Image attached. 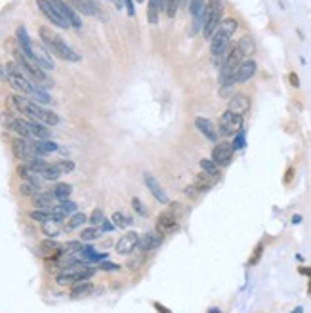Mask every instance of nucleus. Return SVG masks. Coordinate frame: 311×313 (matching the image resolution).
I'll use <instances>...</instances> for the list:
<instances>
[{"instance_id":"c85d7f7f","label":"nucleus","mask_w":311,"mask_h":313,"mask_svg":"<svg viewBox=\"0 0 311 313\" xmlns=\"http://www.w3.org/2000/svg\"><path fill=\"white\" fill-rule=\"evenodd\" d=\"M159 13H161L159 0H149V4H147V19H149L151 25H157V23H159Z\"/></svg>"},{"instance_id":"79ce46f5","label":"nucleus","mask_w":311,"mask_h":313,"mask_svg":"<svg viewBox=\"0 0 311 313\" xmlns=\"http://www.w3.org/2000/svg\"><path fill=\"white\" fill-rule=\"evenodd\" d=\"M82 249V245L78 243V241H69L65 247H63V252H67V254H76V252H80Z\"/></svg>"},{"instance_id":"3c124183","label":"nucleus","mask_w":311,"mask_h":313,"mask_svg":"<svg viewBox=\"0 0 311 313\" xmlns=\"http://www.w3.org/2000/svg\"><path fill=\"white\" fill-rule=\"evenodd\" d=\"M159 6H161V12L168 10V0H159Z\"/></svg>"},{"instance_id":"de8ad7c7","label":"nucleus","mask_w":311,"mask_h":313,"mask_svg":"<svg viewBox=\"0 0 311 313\" xmlns=\"http://www.w3.org/2000/svg\"><path fill=\"white\" fill-rule=\"evenodd\" d=\"M124 6H126V12H128V15H130V17H134L136 10H134V4H132V0H124Z\"/></svg>"},{"instance_id":"f3484780","label":"nucleus","mask_w":311,"mask_h":313,"mask_svg":"<svg viewBox=\"0 0 311 313\" xmlns=\"http://www.w3.org/2000/svg\"><path fill=\"white\" fill-rule=\"evenodd\" d=\"M137 241H139V235H137L136 231H128V233H124L123 237L117 241L115 250L119 252V254H123V256H128V254H132V252L136 250Z\"/></svg>"},{"instance_id":"c756f323","label":"nucleus","mask_w":311,"mask_h":313,"mask_svg":"<svg viewBox=\"0 0 311 313\" xmlns=\"http://www.w3.org/2000/svg\"><path fill=\"white\" fill-rule=\"evenodd\" d=\"M237 44H239V48L243 50L245 58H247V56H250V54H254V50H256V42H254V38L250 37V35H245V37L241 38Z\"/></svg>"},{"instance_id":"09e8293b","label":"nucleus","mask_w":311,"mask_h":313,"mask_svg":"<svg viewBox=\"0 0 311 313\" xmlns=\"http://www.w3.org/2000/svg\"><path fill=\"white\" fill-rule=\"evenodd\" d=\"M153 308H155L159 313H172L168 308H166V306H162V304H159V302H155V304H153Z\"/></svg>"},{"instance_id":"58836bf2","label":"nucleus","mask_w":311,"mask_h":313,"mask_svg":"<svg viewBox=\"0 0 311 313\" xmlns=\"http://www.w3.org/2000/svg\"><path fill=\"white\" fill-rule=\"evenodd\" d=\"M101 237V231L98 227H86V229H82V233H80V239L82 241H96V239Z\"/></svg>"},{"instance_id":"9d476101","label":"nucleus","mask_w":311,"mask_h":313,"mask_svg":"<svg viewBox=\"0 0 311 313\" xmlns=\"http://www.w3.org/2000/svg\"><path fill=\"white\" fill-rule=\"evenodd\" d=\"M37 6H38V10L44 13V17L50 21L52 25L60 27V29H69V27H71L65 19H63V15L58 12V8L52 4L50 0H37Z\"/></svg>"},{"instance_id":"473e14b6","label":"nucleus","mask_w":311,"mask_h":313,"mask_svg":"<svg viewBox=\"0 0 311 313\" xmlns=\"http://www.w3.org/2000/svg\"><path fill=\"white\" fill-rule=\"evenodd\" d=\"M86 220H88L86 214L75 212L71 218H69V222H67V229H76V227L84 226V224H86Z\"/></svg>"},{"instance_id":"4d7b16f0","label":"nucleus","mask_w":311,"mask_h":313,"mask_svg":"<svg viewBox=\"0 0 311 313\" xmlns=\"http://www.w3.org/2000/svg\"><path fill=\"white\" fill-rule=\"evenodd\" d=\"M292 222H294V224H300V222H302V216H298V214H296V216H294V220H292Z\"/></svg>"},{"instance_id":"b1692460","label":"nucleus","mask_w":311,"mask_h":313,"mask_svg":"<svg viewBox=\"0 0 311 313\" xmlns=\"http://www.w3.org/2000/svg\"><path fill=\"white\" fill-rule=\"evenodd\" d=\"M17 176L23 180V182H31V184H35V186H38L40 188V182H42V178L29 166V164H19L17 166Z\"/></svg>"},{"instance_id":"4c0bfd02","label":"nucleus","mask_w":311,"mask_h":313,"mask_svg":"<svg viewBox=\"0 0 311 313\" xmlns=\"http://www.w3.org/2000/svg\"><path fill=\"white\" fill-rule=\"evenodd\" d=\"M19 191H21V195H25V197H31V199H33L38 191H40V188L35 186V184H31V182H21Z\"/></svg>"},{"instance_id":"49530a36","label":"nucleus","mask_w":311,"mask_h":313,"mask_svg":"<svg viewBox=\"0 0 311 313\" xmlns=\"http://www.w3.org/2000/svg\"><path fill=\"white\" fill-rule=\"evenodd\" d=\"M100 269H105V271H113V269H119V265L113 262H101Z\"/></svg>"},{"instance_id":"2eb2a0df","label":"nucleus","mask_w":311,"mask_h":313,"mask_svg":"<svg viewBox=\"0 0 311 313\" xmlns=\"http://www.w3.org/2000/svg\"><path fill=\"white\" fill-rule=\"evenodd\" d=\"M143 182H145V186H147V189H149V193L153 195V199L157 200V202H161V204H168V202H170L168 193L162 189V186L159 184V180L151 174V172H143Z\"/></svg>"},{"instance_id":"1a4fd4ad","label":"nucleus","mask_w":311,"mask_h":313,"mask_svg":"<svg viewBox=\"0 0 311 313\" xmlns=\"http://www.w3.org/2000/svg\"><path fill=\"white\" fill-rule=\"evenodd\" d=\"M204 8L206 0H189V13H191V35L195 37L204 25Z\"/></svg>"},{"instance_id":"393cba45","label":"nucleus","mask_w":311,"mask_h":313,"mask_svg":"<svg viewBox=\"0 0 311 313\" xmlns=\"http://www.w3.org/2000/svg\"><path fill=\"white\" fill-rule=\"evenodd\" d=\"M94 292V285L90 281H80L71 287V298H84Z\"/></svg>"},{"instance_id":"423d86ee","label":"nucleus","mask_w":311,"mask_h":313,"mask_svg":"<svg viewBox=\"0 0 311 313\" xmlns=\"http://www.w3.org/2000/svg\"><path fill=\"white\" fill-rule=\"evenodd\" d=\"M243 130V117L241 115L231 113L229 109L222 113L220 117V126H218V136H224V138H229V136H235Z\"/></svg>"},{"instance_id":"7c9ffc66","label":"nucleus","mask_w":311,"mask_h":313,"mask_svg":"<svg viewBox=\"0 0 311 313\" xmlns=\"http://www.w3.org/2000/svg\"><path fill=\"white\" fill-rule=\"evenodd\" d=\"M111 220L115 227H128L132 224V216H128L124 212H113Z\"/></svg>"},{"instance_id":"6e6d98bb","label":"nucleus","mask_w":311,"mask_h":313,"mask_svg":"<svg viewBox=\"0 0 311 313\" xmlns=\"http://www.w3.org/2000/svg\"><path fill=\"white\" fill-rule=\"evenodd\" d=\"M113 2H115L117 8H123V6H124V0H113Z\"/></svg>"},{"instance_id":"052dcab7","label":"nucleus","mask_w":311,"mask_h":313,"mask_svg":"<svg viewBox=\"0 0 311 313\" xmlns=\"http://www.w3.org/2000/svg\"><path fill=\"white\" fill-rule=\"evenodd\" d=\"M136 2H139V4H141V2H143V0H136Z\"/></svg>"},{"instance_id":"cd10ccee","label":"nucleus","mask_w":311,"mask_h":313,"mask_svg":"<svg viewBox=\"0 0 311 313\" xmlns=\"http://www.w3.org/2000/svg\"><path fill=\"white\" fill-rule=\"evenodd\" d=\"M40 226H42V233H44L48 239L58 237V235L62 233V226H60V222L48 220V222H44V224H40Z\"/></svg>"},{"instance_id":"a19ab883","label":"nucleus","mask_w":311,"mask_h":313,"mask_svg":"<svg viewBox=\"0 0 311 313\" xmlns=\"http://www.w3.org/2000/svg\"><path fill=\"white\" fill-rule=\"evenodd\" d=\"M88 220H90V224H92V226L98 227L105 222V216H103V212H101L100 208H94V212L90 214V218H88Z\"/></svg>"},{"instance_id":"a211bd4d","label":"nucleus","mask_w":311,"mask_h":313,"mask_svg":"<svg viewBox=\"0 0 311 313\" xmlns=\"http://www.w3.org/2000/svg\"><path fill=\"white\" fill-rule=\"evenodd\" d=\"M250 105H252V101L247 94H233V98L229 100V105H227V109L231 111V113L235 115H241V117H245V115L250 111Z\"/></svg>"},{"instance_id":"5701e85b","label":"nucleus","mask_w":311,"mask_h":313,"mask_svg":"<svg viewBox=\"0 0 311 313\" xmlns=\"http://www.w3.org/2000/svg\"><path fill=\"white\" fill-rule=\"evenodd\" d=\"M76 12L84 13V15H96L98 13V6L94 0H67Z\"/></svg>"},{"instance_id":"f257e3e1","label":"nucleus","mask_w":311,"mask_h":313,"mask_svg":"<svg viewBox=\"0 0 311 313\" xmlns=\"http://www.w3.org/2000/svg\"><path fill=\"white\" fill-rule=\"evenodd\" d=\"M6 105L10 109V113H21L25 119L31 121H38L46 126H56L60 123V117L56 115V111L42 107L40 103L33 101L27 96H8Z\"/></svg>"},{"instance_id":"f8f14e48","label":"nucleus","mask_w":311,"mask_h":313,"mask_svg":"<svg viewBox=\"0 0 311 313\" xmlns=\"http://www.w3.org/2000/svg\"><path fill=\"white\" fill-rule=\"evenodd\" d=\"M33 63H37L40 69L44 71H54V60L48 48L42 42H33Z\"/></svg>"},{"instance_id":"72a5a7b5","label":"nucleus","mask_w":311,"mask_h":313,"mask_svg":"<svg viewBox=\"0 0 311 313\" xmlns=\"http://www.w3.org/2000/svg\"><path fill=\"white\" fill-rule=\"evenodd\" d=\"M56 206H58V208H60V210H62V212L65 214L67 218H69V216H73V214L76 212V202H73V200H69V199L60 200Z\"/></svg>"},{"instance_id":"5fc2aeb1","label":"nucleus","mask_w":311,"mask_h":313,"mask_svg":"<svg viewBox=\"0 0 311 313\" xmlns=\"http://www.w3.org/2000/svg\"><path fill=\"white\" fill-rule=\"evenodd\" d=\"M298 271L300 273H304V275H311V269H308V267H300Z\"/></svg>"},{"instance_id":"39448f33","label":"nucleus","mask_w":311,"mask_h":313,"mask_svg":"<svg viewBox=\"0 0 311 313\" xmlns=\"http://www.w3.org/2000/svg\"><path fill=\"white\" fill-rule=\"evenodd\" d=\"M13 56H15V63L21 67V71L25 73L27 78H29L33 84H37V86H40V88L52 86V82H50V78H48V75H46V71L40 69L37 63H33L31 60H27L25 56L21 54L19 48L13 52Z\"/></svg>"},{"instance_id":"6e6552de","label":"nucleus","mask_w":311,"mask_h":313,"mask_svg":"<svg viewBox=\"0 0 311 313\" xmlns=\"http://www.w3.org/2000/svg\"><path fill=\"white\" fill-rule=\"evenodd\" d=\"M180 229V220L172 210H166V212L159 214L157 222H155V231L164 235H174L176 231Z\"/></svg>"},{"instance_id":"13d9d810","label":"nucleus","mask_w":311,"mask_h":313,"mask_svg":"<svg viewBox=\"0 0 311 313\" xmlns=\"http://www.w3.org/2000/svg\"><path fill=\"white\" fill-rule=\"evenodd\" d=\"M187 2H189V0H178V4H180V8H184V6H186Z\"/></svg>"},{"instance_id":"c03bdc74","label":"nucleus","mask_w":311,"mask_h":313,"mask_svg":"<svg viewBox=\"0 0 311 313\" xmlns=\"http://www.w3.org/2000/svg\"><path fill=\"white\" fill-rule=\"evenodd\" d=\"M233 147H235V151L241 149V147H245V134H243V132L235 134V139H233Z\"/></svg>"},{"instance_id":"9b49d317","label":"nucleus","mask_w":311,"mask_h":313,"mask_svg":"<svg viewBox=\"0 0 311 313\" xmlns=\"http://www.w3.org/2000/svg\"><path fill=\"white\" fill-rule=\"evenodd\" d=\"M233 153H235L233 143H229V141H218L214 145V149H212V161L218 164L220 168L227 166V164L233 161Z\"/></svg>"},{"instance_id":"aec40b11","label":"nucleus","mask_w":311,"mask_h":313,"mask_svg":"<svg viewBox=\"0 0 311 313\" xmlns=\"http://www.w3.org/2000/svg\"><path fill=\"white\" fill-rule=\"evenodd\" d=\"M60 200L56 199L54 191H38L37 195L33 197V204L38 210H52Z\"/></svg>"},{"instance_id":"a18cd8bd","label":"nucleus","mask_w":311,"mask_h":313,"mask_svg":"<svg viewBox=\"0 0 311 313\" xmlns=\"http://www.w3.org/2000/svg\"><path fill=\"white\" fill-rule=\"evenodd\" d=\"M132 206L136 208V212H137V214H141V216L145 214V208H143V204H141V200L137 199V197H134V199H132Z\"/></svg>"},{"instance_id":"0eeeda50","label":"nucleus","mask_w":311,"mask_h":313,"mask_svg":"<svg viewBox=\"0 0 311 313\" xmlns=\"http://www.w3.org/2000/svg\"><path fill=\"white\" fill-rule=\"evenodd\" d=\"M12 153L15 159H19V161H25L29 163L31 159H37L38 153L35 149V145H33V139H27V138H17L12 139Z\"/></svg>"},{"instance_id":"864d4df0","label":"nucleus","mask_w":311,"mask_h":313,"mask_svg":"<svg viewBox=\"0 0 311 313\" xmlns=\"http://www.w3.org/2000/svg\"><path fill=\"white\" fill-rule=\"evenodd\" d=\"M292 176H294V168H288V174H286L285 182H290V180H292Z\"/></svg>"},{"instance_id":"bf43d9fd","label":"nucleus","mask_w":311,"mask_h":313,"mask_svg":"<svg viewBox=\"0 0 311 313\" xmlns=\"http://www.w3.org/2000/svg\"><path fill=\"white\" fill-rule=\"evenodd\" d=\"M208 313H222V312H220V310H216V308H214V310H208Z\"/></svg>"},{"instance_id":"ddd939ff","label":"nucleus","mask_w":311,"mask_h":313,"mask_svg":"<svg viewBox=\"0 0 311 313\" xmlns=\"http://www.w3.org/2000/svg\"><path fill=\"white\" fill-rule=\"evenodd\" d=\"M231 37H233V35L225 33L224 29H218V31L214 33V37L210 38V54L214 58L224 56V52L227 50L229 44H231Z\"/></svg>"},{"instance_id":"20e7f679","label":"nucleus","mask_w":311,"mask_h":313,"mask_svg":"<svg viewBox=\"0 0 311 313\" xmlns=\"http://www.w3.org/2000/svg\"><path fill=\"white\" fill-rule=\"evenodd\" d=\"M222 19H224V0H208L204 8V25H202V35L206 40L214 37Z\"/></svg>"},{"instance_id":"37998d69","label":"nucleus","mask_w":311,"mask_h":313,"mask_svg":"<svg viewBox=\"0 0 311 313\" xmlns=\"http://www.w3.org/2000/svg\"><path fill=\"white\" fill-rule=\"evenodd\" d=\"M261 254H263V245H258V247H256V250L252 252V256H250L249 265H256V263L260 262Z\"/></svg>"},{"instance_id":"7ed1b4c3","label":"nucleus","mask_w":311,"mask_h":313,"mask_svg":"<svg viewBox=\"0 0 311 313\" xmlns=\"http://www.w3.org/2000/svg\"><path fill=\"white\" fill-rule=\"evenodd\" d=\"M0 78H2L4 82H8L13 90H17L19 94L27 96V98H31L33 92L37 90V84H33V82L27 78V75L21 71V67L15 62L0 65Z\"/></svg>"},{"instance_id":"4468645a","label":"nucleus","mask_w":311,"mask_h":313,"mask_svg":"<svg viewBox=\"0 0 311 313\" xmlns=\"http://www.w3.org/2000/svg\"><path fill=\"white\" fill-rule=\"evenodd\" d=\"M162 241H164V237H162L161 233H157V231H147V233H143V235L139 237L136 249L141 252V254H147V252L157 250L162 245Z\"/></svg>"},{"instance_id":"8fccbe9b","label":"nucleus","mask_w":311,"mask_h":313,"mask_svg":"<svg viewBox=\"0 0 311 313\" xmlns=\"http://www.w3.org/2000/svg\"><path fill=\"white\" fill-rule=\"evenodd\" d=\"M288 80H290V84H292L294 88L300 86V80H298V75H296V73H290V75H288Z\"/></svg>"},{"instance_id":"dca6fc26","label":"nucleus","mask_w":311,"mask_h":313,"mask_svg":"<svg viewBox=\"0 0 311 313\" xmlns=\"http://www.w3.org/2000/svg\"><path fill=\"white\" fill-rule=\"evenodd\" d=\"M52 4L58 8V12L62 13L63 15V19L69 23L71 27H76V29H80L82 27V21H80V17L76 15V12H75V8L67 2V0H50Z\"/></svg>"},{"instance_id":"2f4dec72","label":"nucleus","mask_w":311,"mask_h":313,"mask_svg":"<svg viewBox=\"0 0 311 313\" xmlns=\"http://www.w3.org/2000/svg\"><path fill=\"white\" fill-rule=\"evenodd\" d=\"M54 191V195H56V199L58 200H65L71 197V191H73V188L69 186V184H58L56 188L52 189Z\"/></svg>"},{"instance_id":"a878e982","label":"nucleus","mask_w":311,"mask_h":313,"mask_svg":"<svg viewBox=\"0 0 311 313\" xmlns=\"http://www.w3.org/2000/svg\"><path fill=\"white\" fill-rule=\"evenodd\" d=\"M33 145L37 149L38 157H44L48 153H54L58 151V143L56 141H50V139H33Z\"/></svg>"},{"instance_id":"bb28decb","label":"nucleus","mask_w":311,"mask_h":313,"mask_svg":"<svg viewBox=\"0 0 311 313\" xmlns=\"http://www.w3.org/2000/svg\"><path fill=\"white\" fill-rule=\"evenodd\" d=\"M199 166L204 174L212 176V178H216V180L220 178V166L214 163L212 159H202V161H199Z\"/></svg>"},{"instance_id":"f704fd0d","label":"nucleus","mask_w":311,"mask_h":313,"mask_svg":"<svg viewBox=\"0 0 311 313\" xmlns=\"http://www.w3.org/2000/svg\"><path fill=\"white\" fill-rule=\"evenodd\" d=\"M218 29H224L225 33H229V35H235V31L239 29V23H237L235 17H224Z\"/></svg>"},{"instance_id":"4be33fe9","label":"nucleus","mask_w":311,"mask_h":313,"mask_svg":"<svg viewBox=\"0 0 311 313\" xmlns=\"http://www.w3.org/2000/svg\"><path fill=\"white\" fill-rule=\"evenodd\" d=\"M38 249H40L38 252H40L46 260H56V258H58V256L63 252V247H60L54 239H46V241H42Z\"/></svg>"},{"instance_id":"f03ea898","label":"nucleus","mask_w":311,"mask_h":313,"mask_svg":"<svg viewBox=\"0 0 311 313\" xmlns=\"http://www.w3.org/2000/svg\"><path fill=\"white\" fill-rule=\"evenodd\" d=\"M38 35H40L42 44L48 48V52H50L52 56L60 58V60H63V62H71V63H75L80 60V56H78V54H76V52L73 50L62 37H60V35H56L50 27H46V25L38 27Z\"/></svg>"},{"instance_id":"ea45409f","label":"nucleus","mask_w":311,"mask_h":313,"mask_svg":"<svg viewBox=\"0 0 311 313\" xmlns=\"http://www.w3.org/2000/svg\"><path fill=\"white\" fill-rule=\"evenodd\" d=\"M56 166L62 170V174H71L73 170H75V163L73 161H69V159H60Z\"/></svg>"},{"instance_id":"603ef678","label":"nucleus","mask_w":311,"mask_h":313,"mask_svg":"<svg viewBox=\"0 0 311 313\" xmlns=\"http://www.w3.org/2000/svg\"><path fill=\"white\" fill-rule=\"evenodd\" d=\"M101 226H103V231H111L113 227H115V226H113V224H111V222H107V220H105V222H103Z\"/></svg>"},{"instance_id":"412c9836","label":"nucleus","mask_w":311,"mask_h":313,"mask_svg":"<svg viewBox=\"0 0 311 313\" xmlns=\"http://www.w3.org/2000/svg\"><path fill=\"white\" fill-rule=\"evenodd\" d=\"M256 69H258V63L254 62V60H245V62L239 65V69H237L235 73V84L239 82H247L250 80L252 76L256 75Z\"/></svg>"},{"instance_id":"c9c22d12","label":"nucleus","mask_w":311,"mask_h":313,"mask_svg":"<svg viewBox=\"0 0 311 313\" xmlns=\"http://www.w3.org/2000/svg\"><path fill=\"white\" fill-rule=\"evenodd\" d=\"M29 218H31L33 222H38V224H44V222H48V220H52V214H50V210H38V208H35L33 212L29 214Z\"/></svg>"},{"instance_id":"6ab92c4d","label":"nucleus","mask_w":311,"mask_h":313,"mask_svg":"<svg viewBox=\"0 0 311 313\" xmlns=\"http://www.w3.org/2000/svg\"><path fill=\"white\" fill-rule=\"evenodd\" d=\"M193 125H195V128H197V130H199L200 134L208 139V141H212V143H218V130H216V126L212 125V121L204 119V117H195Z\"/></svg>"},{"instance_id":"e433bc0d","label":"nucleus","mask_w":311,"mask_h":313,"mask_svg":"<svg viewBox=\"0 0 311 313\" xmlns=\"http://www.w3.org/2000/svg\"><path fill=\"white\" fill-rule=\"evenodd\" d=\"M31 100L33 101H37V103H50L52 101V98L48 96V92L44 90V88H40V86H37V90L33 92V96H31Z\"/></svg>"}]
</instances>
